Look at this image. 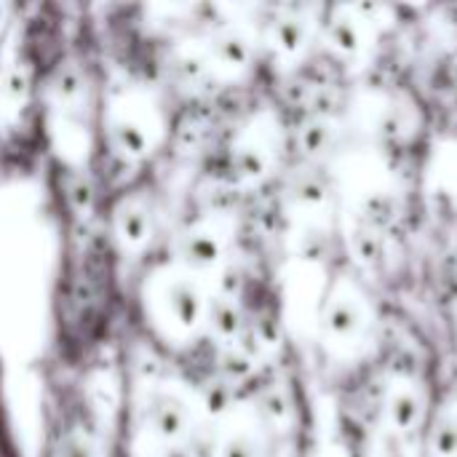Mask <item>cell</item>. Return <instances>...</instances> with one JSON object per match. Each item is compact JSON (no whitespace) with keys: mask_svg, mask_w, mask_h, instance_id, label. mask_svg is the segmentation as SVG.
<instances>
[{"mask_svg":"<svg viewBox=\"0 0 457 457\" xmlns=\"http://www.w3.org/2000/svg\"><path fill=\"white\" fill-rule=\"evenodd\" d=\"M324 332L327 340L343 351H353L364 343V335L370 332V316L353 287L343 284L332 292L324 313Z\"/></svg>","mask_w":457,"mask_h":457,"instance_id":"1","label":"cell"},{"mask_svg":"<svg viewBox=\"0 0 457 457\" xmlns=\"http://www.w3.org/2000/svg\"><path fill=\"white\" fill-rule=\"evenodd\" d=\"M386 418L399 436H412L428 426V402L418 383L394 380L386 396Z\"/></svg>","mask_w":457,"mask_h":457,"instance_id":"2","label":"cell"},{"mask_svg":"<svg viewBox=\"0 0 457 457\" xmlns=\"http://www.w3.org/2000/svg\"><path fill=\"white\" fill-rule=\"evenodd\" d=\"M428 457H457V402L428 420Z\"/></svg>","mask_w":457,"mask_h":457,"instance_id":"3","label":"cell"},{"mask_svg":"<svg viewBox=\"0 0 457 457\" xmlns=\"http://www.w3.org/2000/svg\"><path fill=\"white\" fill-rule=\"evenodd\" d=\"M329 40L335 46L337 54H343L345 59H356L364 48H367V29L364 21L356 19L353 13L343 11L340 16H335V21L329 24Z\"/></svg>","mask_w":457,"mask_h":457,"instance_id":"4","label":"cell"}]
</instances>
